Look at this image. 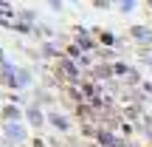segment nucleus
Wrapping results in <instances>:
<instances>
[{
	"mask_svg": "<svg viewBox=\"0 0 152 147\" xmlns=\"http://www.w3.org/2000/svg\"><path fill=\"white\" fill-rule=\"evenodd\" d=\"M99 142H102V147H121V142H115L107 130H99Z\"/></svg>",
	"mask_w": 152,
	"mask_h": 147,
	"instance_id": "nucleus-1",
	"label": "nucleus"
},
{
	"mask_svg": "<svg viewBox=\"0 0 152 147\" xmlns=\"http://www.w3.org/2000/svg\"><path fill=\"white\" fill-rule=\"evenodd\" d=\"M132 37H138L141 43H147V40H149V31H147V28H132Z\"/></svg>",
	"mask_w": 152,
	"mask_h": 147,
	"instance_id": "nucleus-3",
	"label": "nucleus"
},
{
	"mask_svg": "<svg viewBox=\"0 0 152 147\" xmlns=\"http://www.w3.org/2000/svg\"><path fill=\"white\" fill-rule=\"evenodd\" d=\"M51 122H54L56 127H62V130H68V122L62 119V116H56V113H54V116H51Z\"/></svg>",
	"mask_w": 152,
	"mask_h": 147,
	"instance_id": "nucleus-4",
	"label": "nucleus"
},
{
	"mask_svg": "<svg viewBox=\"0 0 152 147\" xmlns=\"http://www.w3.org/2000/svg\"><path fill=\"white\" fill-rule=\"evenodd\" d=\"M9 136L14 139V142H20V139H23V130H20V127H9Z\"/></svg>",
	"mask_w": 152,
	"mask_h": 147,
	"instance_id": "nucleus-5",
	"label": "nucleus"
},
{
	"mask_svg": "<svg viewBox=\"0 0 152 147\" xmlns=\"http://www.w3.org/2000/svg\"><path fill=\"white\" fill-rule=\"evenodd\" d=\"M59 68H62L68 76H73V79H76V74H79V68L73 65V60H62V62H59Z\"/></svg>",
	"mask_w": 152,
	"mask_h": 147,
	"instance_id": "nucleus-2",
	"label": "nucleus"
}]
</instances>
